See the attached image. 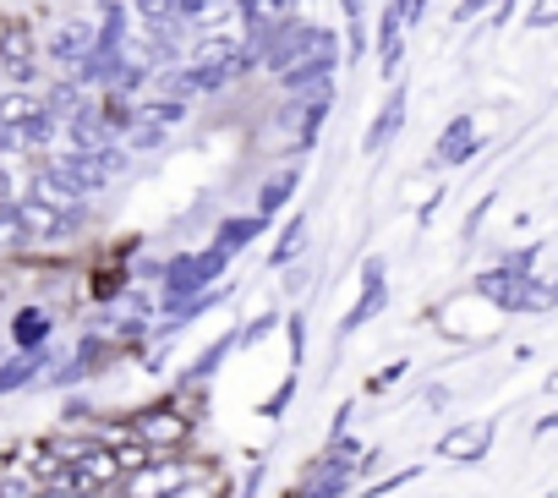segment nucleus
I'll return each mask as SVG.
<instances>
[{
  "instance_id": "obj_1",
  "label": "nucleus",
  "mask_w": 558,
  "mask_h": 498,
  "mask_svg": "<svg viewBox=\"0 0 558 498\" xmlns=\"http://www.w3.org/2000/svg\"><path fill=\"white\" fill-rule=\"evenodd\" d=\"M121 422H126L132 444H143L148 454H186V444L197 433V422H186L170 400H154V405H143V411H132Z\"/></svg>"
},
{
  "instance_id": "obj_2",
  "label": "nucleus",
  "mask_w": 558,
  "mask_h": 498,
  "mask_svg": "<svg viewBox=\"0 0 558 498\" xmlns=\"http://www.w3.org/2000/svg\"><path fill=\"white\" fill-rule=\"evenodd\" d=\"M203 465L197 460H186V454H154L143 471H132V476H121V498H170L181 482H192Z\"/></svg>"
},
{
  "instance_id": "obj_3",
  "label": "nucleus",
  "mask_w": 558,
  "mask_h": 498,
  "mask_svg": "<svg viewBox=\"0 0 558 498\" xmlns=\"http://www.w3.org/2000/svg\"><path fill=\"white\" fill-rule=\"evenodd\" d=\"M433 454L449 460V465H482V460L493 454V422H454V427L433 444Z\"/></svg>"
},
{
  "instance_id": "obj_4",
  "label": "nucleus",
  "mask_w": 558,
  "mask_h": 498,
  "mask_svg": "<svg viewBox=\"0 0 558 498\" xmlns=\"http://www.w3.org/2000/svg\"><path fill=\"white\" fill-rule=\"evenodd\" d=\"M384 302H389V269H384V258H367V264H362V296H356V307L345 313L340 340L356 335V329H367V324L384 313Z\"/></svg>"
},
{
  "instance_id": "obj_5",
  "label": "nucleus",
  "mask_w": 558,
  "mask_h": 498,
  "mask_svg": "<svg viewBox=\"0 0 558 498\" xmlns=\"http://www.w3.org/2000/svg\"><path fill=\"white\" fill-rule=\"evenodd\" d=\"M23 197L45 203V208H50V214H61V219H88V197H83L77 186H66L56 170H45V165L28 175V192H23Z\"/></svg>"
},
{
  "instance_id": "obj_6",
  "label": "nucleus",
  "mask_w": 558,
  "mask_h": 498,
  "mask_svg": "<svg viewBox=\"0 0 558 498\" xmlns=\"http://www.w3.org/2000/svg\"><path fill=\"white\" fill-rule=\"evenodd\" d=\"M94 50H99V23H88V17L61 23V28H56V39H50V61H56V66H66V72H77Z\"/></svg>"
},
{
  "instance_id": "obj_7",
  "label": "nucleus",
  "mask_w": 558,
  "mask_h": 498,
  "mask_svg": "<svg viewBox=\"0 0 558 498\" xmlns=\"http://www.w3.org/2000/svg\"><path fill=\"white\" fill-rule=\"evenodd\" d=\"M12 208H17V224H23L28 241H61V235L83 230V219H61V214H50V208L34 203V197H17Z\"/></svg>"
},
{
  "instance_id": "obj_8",
  "label": "nucleus",
  "mask_w": 558,
  "mask_h": 498,
  "mask_svg": "<svg viewBox=\"0 0 558 498\" xmlns=\"http://www.w3.org/2000/svg\"><path fill=\"white\" fill-rule=\"evenodd\" d=\"M400 126H405V88L395 83V88H389V99H384V110L373 116V126H367V137H362L367 159H378V154L400 137Z\"/></svg>"
},
{
  "instance_id": "obj_9",
  "label": "nucleus",
  "mask_w": 558,
  "mask_h": 498,
  "mask_svg": "<svg viewBox=\"0 0 558 498\" xmlns=\"http://www.w3.org/2000/svg\"><path fill=\"white\" fill-rule=\"evenodd\" d=\"M471 154H476V126H471V116H454V121L444 126V137L433 143V165L449 170V165H465Z\"/></svg>"
},
{
  "instance_id": "obj_10",
  "label": "nucleus",
  "mask_w": 558,
  "mask_h": 498,
  "mask_svg": "<svg viewBox=\"0 0 558 498\" xmlns=\"http://www.w3.org/2000/svg\"><path fill=\"white\" fill-rule=\"evenodd\" d=\"M296 186H302V165H286V170H274V175H268V181L257 186V197H252L257 208H252V214H257V219H274L279 208H286V203L296 197Z\"/></svg>"
},
{
  "instance_id": "obj_11",
  "label": "nucleus",
  "mask_w": 558,
  "mask_h": 498,
  "mask_svg": "<svg viewBox=\"0 0 558 498\" xmlns=\"http://www.w3.org/2000/svg\"><path fill=\"white\" fill-rule=\"evenodd\" d=\"M263 230H268V219H257V214H230V219H219V224H214V235H208V241H214V246H225V253L235 258L241 246H252Z\"/></svg>"
},
{
  "instance_id": "obj_12",
  "label": "nucleus",
  "mask_w": 558,
  "mask_h": 498,
  "mask_svg": "<svg viewBox=\"0 0 558 498\" xmlns=\"http://www.w3.org/2000/svg\"><path fill=\"white\" fill-rule=\"evenodd\" d=\"M50 329H56V318H50L45 307H28V313H17V324H12V345H17V356H34V351H45V345H50Z\"/></svg>"
},
{
  "instance_id": "obj_13",
  "label": "nucleus",
  "mask_w": 558,
  "mask_h": 498,
  "mask_svg": "<svg viewBox=\"0 0 558 498\" xmlns=\"http://www.w3.org/2000/svg\"><path fill=\"white\" fill-rule=\"evenodd\" d=\"M553 307H558V291H553L542 275L514 280V302H509V313H531V318H542V313H553Z\"/></svg>"
},
{
  "instance_id": "obj_14",
  "label": "nucleus",
  "mask_w": 558,
  "mask_h": 498,
  "mask_svg": "<svg viewBox=\"0 0 558 498\" xmlns=\"http://www.w3.org/2000/svg\"><path fill=\"white\" fill-rule=\"evenodd\" d=\"M302 253H307V214L286 219V230H279V246L268 253V269H291Z\"/></svg>"
},
{
  "instance_id": "obj_15",
  "label": "nucleus",
  "mask_w": 558,
  "mask_h": 498,
  "mask_svg": "<svg viewBox=\"0 0 558 498\" xmlns=\"http://www.w3.org/2000/svg\"><path fill=\"white\" fill-rule=\"evenodd\" d=\"M509 0H460L454 7V28H465V23H487V28H504L509 23Z\"/></svg>"
},
{
  "instance_id": "obj_16",
  "label": "nucleus",
  "mask_w": 558,
  "mask_h": 498,
  "mask_svg": "<svg viewBox=\"0 0 558 498\" xmlns=\"http://www.w3.org/2000/svg\"><path fill=\"white\" fill-rule=\"evenodd\" d=\"M45 110V99L39 94H23V88H12V94H0V132H17L28 116H39Z\"/></svg>"
},
{
  "instance_id": "obj_17",
  "label": "nucleus",
  "mask_w": 558,
  "mask_h": 498,
  "mask_svg": "<svg viewBox=\"0 0 558 498\" xmlns=\"http://www.w3.org/2000/svg\"><path fill=\"white\" fill-rule=\"evenodd\" d=\"M39 493H45V487L34 482V471H28V465H17V460H12L7 471H0V498H39Z\"/></svg>"
},
{
  "instance_id": "obj_18",
  "label": "nucleus",
  "mask_w": 558,
  "mask_h": 498,
  "mask_svg": "<svg viewBox=\"0 0 558 498\" xmlns=\"http://www.w3.org/2000/svg\"><path fill=\"white\" fill-rule=\"evenodd\" d=\"M159 148H170V132L154 126V121H137L132 137H126V154H159Z\"/></svg>"
},
{
  "instance_id": "obj_19",
  "label": "nucleus",
  "mask_w": 558,
  "mask_h": 498,
  "mask_svg": "<svg viewBox=\"0 0 558 498\" xmlns=\"http://www.w3.org/2000/svg\"><path fill=\"white\" fill-rule=\"evenodd\" d=\"M132 17H137L143 28L170 23V17H181V0H132Z\"/></svg>"
},
{
  "instance_id": "obj_20",
  "label": "nucleus",
  "mask_w": 558,
  "mask_h": 498,
  "mask_svg": "<svg viewBox=\"0 0 558 498\" xmlns=\"http://www.w3.org/2000/svg\"><path fill=\"white\" fill-rule=\"evenodd\" d=\"M416 476H422V465H400L395 476H378V482H373V487H362L356 498H389V493H400V487H405V482H416Z\"/></svg>"
},
{
  "instance_id": "obj_21",
  "label": "nucleus",
  "mask_w": 558,
  "mask_h": 498,
  "mask_svg": "<svg viewBox=\"0 0 558 498\" xmlns=\"http://www.w3.org/2000/svg\"><path fill=\"white\" fill-rule=\"evenodd\" d=\"M23 224H17V208H0V246H23Z\"/></svg>"
},
{
  "instance_id": "obj_22",
  "label": "nucleus",
  "mask_w": 558,
  "mask_h": 498,
  "mask_svg": "<svg viewBox=\"0 0 558 498\" xmlns=\"http://www.w3.org/2000/svg\"><path fill=\"white\" fill-rule=\"evenodd\" d=\"M400 378H405V362H395V367H384V373H373V378H367V394H389V389H395Z\"/></svg>"
},
{
  "instance_id": "obj_23",
  "label": "nucleus",
  "mask_w": 558,
  "mask_h": 498,
  "mask_svg": "<svg viewBox=\"0 0 558 498\" xmlns=\"http://www.w3.org/2000/svg\"><path fill=\"white\" fill-rule=\"evenodd\" d=\"M553 23H558V0H536L531 17H525V28H553Z\"/></svg>"
},
{
  "instance_id": "obj_24",
  "label": "nucleus",
  "mask_w": 558,
  "mask_h": 498,
  "mask_svg": "<svg viewBox=\"0 0 558 498\" xmlns=\"http://www.w3.org/2000/svg\"><path fill=\"white\" fill-rule=\"evenodd\" d=\"M274 324H279V313H274V307H268V313H257V318H252V324H246V329H241V340H263V335H268V329H274Z\"/></svg>"
},
{
  "instance_id": "obj_25",
  "label": "nucleus",
  "mask_w": 558,
  "mask_h": 498,
  "mask_svg": "<svg viewBox=\"0 0 558 498\" xmlns=\"http://www.w3.org/2000/svg\"><path fill=\"white\" fill-rule=\"evenodd\" d=\"M340 12H345V28L367 23V0H340Z\"/></svg>"
},
{
  "instance_id": "obj_26",
  "label": "nucleus",
  "mask_w": 558,
  "mask_h": 498,
  "mask_svg": "<svg viewBox=\"0 0 558 498\" xmlns=\"http://www.w3.org/2000/svg\"><path fill=\"white\" fill-rule=\"evenodd\" d=\"M302 286H307V269H286V296H302Z\"/></svg>"
},
{
  "instance_id": "obj_27",
  "label": "nucleus",
  "mask_w": 558,
  "mask_h": 498,
  "mask_svg": "<svg viewBox=\"0 0 558 498\" xmlns=\"http://www.w3.org/2000/svg\"><path fill=\"white\" fill-rule=\"evenodd\" d=\"M547 394H558V373H553V378H547Z\"/></svg>"
},
{
  "instance_id": "obj_28",
  "label": "nucleus",
  "mask_w": 558,
  "mask_h": 498,
  "mask_svg": "<svg viewBox=\"0 0 558 498\" xmlns=\"http://www.w3.org/2000/svg\"><path fill=\"white\" fill-rule=\"evenodd\" d=\"M547 286H553V291H558V269H553V275H547Z\"/></svg>"
},
{
  "instance_id": "obj_29",
  "label": "nucleus",
  "mask_w": 558,
  "mask_h": 498,
  "mask_svg": "<svg viewBox=\"0 0 558 498\" xmlns=\"http://www.w3.org/2000/svg\"><path fill=\"white\" fill-rule=\"evenodd\" d=\"M286 498H296V487H291V493H286Z\"/></svg>"
}]
</instances>
